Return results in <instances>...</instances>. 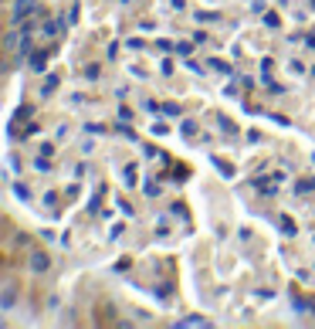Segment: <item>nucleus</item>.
<instances>
[{
    "label": "nucleus",
    "instance_id": "nucleus-3",
    "mask_svg": "<svg viewBox=\"0 0 315 329\" xmlns=\"http://www.w3.org/2000/svg\"><path fill=\"white\" fill-rule=\"evenodd\" d=\"M210 68H214V72H224V75H231V65H224V61H210Z\"/></svg>",
    "mask_w": 315,
    "mask_h": 329
},
{
    "label": "nucleus",
    "instance_id": "nucleus-1",
    "mask_svg": "<svg viewBox=\"0 0 315 329\" xmlns=\"http://www.w3.org/2000/svg\"><path fill=\"white\" fill-rule=\"evenodd\" d=\"M278 224H281V234H285V238H295V234H298L295 221H292L288 214H278Z\"/></svg>",
    "mask_w": 315,
    "mask_h": 329
},
{
    "label": "nucleus",
    "instance_id": "nucleus-4",
    "mask_svg": "<svg viewBox=\"0 0 315 329\" xmlns=\"http://www.w3.org/2000/svg\"><path fill=\"white\" fill-rule=\"evenodd\" d=\"M305 44H309V48H315V34H309V38H305Z\"/></svg>",
    "mask_w": 315,
    "mask_h": 329
},
{
    "label": "nucleus",
    "instance_id": "nucleus-2",
    "mask_svg": "<svg viewBox=\"0 0 315 329\" xmlns=\"http://www.w3.org/2000/svg\"><path fill=\"white\" fill-rule=\"evenodd\" d=\"M312 190H315V180H298L295 194H312Z\"/></svg>",
    "mask_w": 315,
    "mask_h": 329
}]
</instances>
